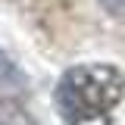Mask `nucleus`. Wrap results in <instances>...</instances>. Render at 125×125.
Here are the masks:
<instances>
[{
	"label": "nucleus",
	"instance_id": "obj_1",
	"mask_svg": "<svg viewBox=\"0 0 125 125\" xmlns=\"http://www.w3.org/2000/svg\"><path fill=\"white\" fill-rule=\"evenodd\" d=\"M125 97V72L113 62H78L56 81L53 103L66 125L103 119Z\"/></svg>",
	"mask_w": 125,
	"mask_h": 125
},
{
	"label": "nucleus",
	"instance_id": "obj_2",
	"mask_svg": "<svg viewBox=\"0 0 125 125\" xmlns=\"http://www.w3.org/2000/svg\"><path fill=\"white\" fill-rule=\"evenodd\" d=\"M0 125H38L16 97H0Z\"/></svg>",
	"mask_w": 125,
	"mask_h": 125
},
{
	"label": "nucleus",
	"instance_id": "obj_3",
	"mask_svg": "<svg viewBox=\"0 0 125 125\" xmlns=\"http://www.w3.org/2000/svg\"><path fill=\"white\" fill-rule=\"evenodd\" d=\"M0 81H22V75L16 72V66L6 60L3 53H0Z\"/></svg>",
	"mask_w": 125,
	"mask_h": 125
},
{
	"label": "nucleus",
	"instance_id": "obj_4",
	"mask_svg": "<svg viewBox=\"0 0 125 125\" xmlns=\"http://www.w3.org/2000/svg\"><path fill=\"white\" fill-rule=\"evenodd\" d=\"M100 6L113 19H125V0H100Z\"/></svg>",
	"mask_w": 125,
	"mask_h": 125
}]
</instances>
